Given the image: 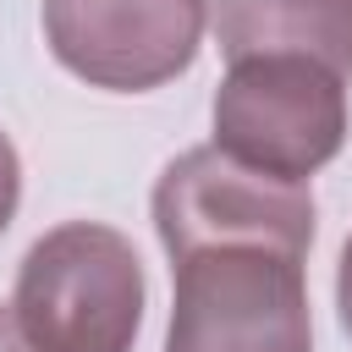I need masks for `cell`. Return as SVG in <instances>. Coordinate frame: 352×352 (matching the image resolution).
Listing matches in <instances>:
<instances>
[{
	"label": "cell",
	"mask_w": 352,
	"mask_h": 352,
	"mask_svg": "<svg viewBox=\"0 0 352 352\" xmlns=\"http://www.w3.org/2000/svg\"><path fill=\"white\" fill-rule=\"evenodd\" d=\"M302 264V253L270 242H204L176 253L165 352H314Z\"/></svg>",
	"instance_id": "1"
},
{
	"label": "cell",
	"mask_w": 352,
	"mask_h": 352,
	"mask_svg": "<svg viewBox=\"0 0 352 352\" xmlns=\"http://www.w3.org/2000/svg\"><path fill=\"white\" fill-rule=\"evenodd\" d=\"M143 264L116 226L66 220L44 231L11 292V314L38 352H132L143 330Z\"/></svg>",
	"instance_id": "2"
},
{
	"label": "cell",
	"mask_w": 352,
	"mask_h": 352,
	"mask_svg": "<svg viewBox=\"0 0 352 352\" xmlns=\"http://www.w3.org/2000/svg\"><path fill=\"white\" fill-rule=\"evenodd\" d=\"M209 116L220 154L280 182H308L346 143V77L308 55L226 60Z\"/></svg>",
	"instance_id": "3"
},
{
	"label": "cell",
	"mask_w": 352,
	"mask_h": 352,
	"mask_svg": "<svg viewBox=\"0 0 352 352\" xmlns=\"http://www.w3.org/2000/svg\"><path fill=\"white\" fill-rule=\"evenodd\" d=\"M154 231L165 253H187L204 242H270L286 253L314 248V192L308 182L264 176L231 154L187 148L154 182Z\"/></svg>",
	"instance_id": "4"
},
{
	"label": "cell",
	"mask_w": 352,
	"mask_h": 352,
	"mask_svg": "<svg viewBox=\"0 0 352 352\" xmlns=\"http://www.w3.org/2000/svg\"><path fill=\"white\" fill-rule=\"evenodd\" d=\"M204 16V0H44V44L88 88L148 94L198 60Z\"/></svg>",
	"instance_id": "5"
},
{
	"label": "cell",
	"mask_w": 352,
	"mask_h": 352,
	"mask_svg": "<svg viewBox=\"0 0 352 352\" xmlns=\"http://www.w3.org/2000/svg\"><path fill=\"white\" fill-rule=\"evenodd\" d=\"M209 22L226 60L308 55L352 77V0H209Z\"/></svg>",
	"instance_id": "6"
},
{
	"label": "cell",
	"mask_w": 352,
	"mask_h": 352,
	"mask_svg": "<svg viewBox=\"0 0 352 352\" xmlns=\"http://www.w3.org/2000/svg\"><path fill=\"white\" fill-rule=\"evenodd\" d=\"M16 204H22V160H16L11 138L0 132V236L11 231V220H16Z\"/></svg>",
	"instance_id": "7"
},
{
	"label": "cell",
	"mask_w": 352,
	"mask_h": 352,
	"mask_svg": "<svg viewBox=\"0 0 352 352\" xmlns=\"http://www.w3.org/2000/svg\"><path fill=\"white\" fill-rule=\"evenodd\" d=\"M336 308H341V330L352 336V236L341 242V264H336Z\"/></svg>",
	"instance_id": "8"
},
{
	"label": "cell",
	"mask_w": 352,
	"mask_h": 352,
	"mask_svg": "<svg viewBox=\"0 0 352 352\" xmlns=\"http://www.w3.org/2000/svg\"><path fill=\"white\" fill-rule=\"evenodd\" d=\"M0 352H38L28 336H22V324H16V314H11V302L0 308Z\"/></svg>",
	"instance_id": "9"
}]
</instances>
